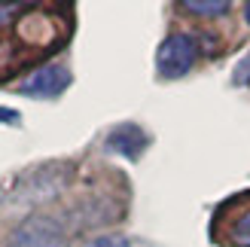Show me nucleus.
<instances>
[{
    "label": "nucleus",
    "instance_id": "obj_4",
    "mask_svg": "<svg viewBox=\"0 0 250 247\" xmlns=\"http://www.w3.org/2000/svg\"><path fill=\"white\" fill-rule=\"evenodd\" d=\"M186 12H192V16H205V19H217V16H226V12L232 9L226 0H210V3H198V0H186V3H180Z\"/></svg>",
    "mask_w": 250,
    "mask_h": 247
},
{
    "label": "nucleus",
    "instance_id": "obj_5",
    "mask_svg": "<svg viewBox=\"0 0 250 247\" xmlns=\"http://www.w3.org/2000/svg\"><path fill=\"white\" fill-rule=\"evenodd\" d=\"M232 241L238 244V247L250 241V211H247V214H244V217L238 220V223L232 226Z\"/></svg>",
    "mask_w": 250,
    "mask_h": 247
},
{
    "label": "nucleus",
    "instance_id": "obj_1",
    "mask_svg": "<svg viewBox=\"0 0 250 247\" xmlns=\"http://www.w3.org/2000/svg\"><path fill=\"white\" fill-rule=\"evenodd\" d=\"M202 55V46H198L195 34H171L168 40H162L159 52H156V70L165 80H177L183 73H189L192 64Z\"/></svg>",
    "mask_w": 250,
    "mask_h": 247
},
{
    "label": "nucleus",
    "instance_id": "obj_2",
    "mask_svg": "<svg viewBox=\"0 0 250 247\" xmlns=\"http://www.w3.org/2000/svg\"><path fill=\"white\" fill-rule=\"evenodd\" d=\"M67 82H70V70L64 64H43L19 85V92L28 98H55L67 89Z\"/></svg>",
    "mask_w": 250,
    "mask_h": 247
},
{
    "label": "nucleus",
    "instance_id": "obj_8",
    "mask_svg": "<svg viewBox=\"0 0 250 247\" xmlns=\"http://www.w3.org/2000/svg\"><path fill=\"white\" fill-rule=\"evenodd\" d=\"M244 19H247V24H250V3L244 6Z\"/></svg>",
    "mask_w": 250,
    "mask_h": 247
},
{
    "label": "nucleus",
    "instance_id": "obj_3",
    "mask_svg": "<svg viewBox=\"0 0 250 247\" xmlns=\"http://www.w3.org/2000/svg\"><path fill=\"white\" fill-rule=\"evenodd\" d=\"M58 244H61V226L49 217H31L12 235V247H58Z\"/></svg>",
    "mask_w": 250,
    "mask_h": 247
},
{
    "label": "nucleus",
    "instance_id": "obj_7",
    "mask_svg": "<svg viewBox=\"0 0 250 247\" xmlns=\"http://www.w3.org/2000/svg\"><path fill=\"white\" fill-rule=\"evenodd\" d=\"M12 12H16V6H6V3H0V28H3V24H9Z\"/></svg>",
    "mask_w": 250,
    "mask_h": 247
},
{
    "label": "nucleus",
    "instance_id": "obj_9",
    "mask_svg": "<svg viewBox=\"0 0 250 247\" xmlns=\"http://www.w3.org/2000/svg\"><path fill=\"white\" fill-rule=\"evenodd\" d=\"M241 247H250V241H247V244H241Z\"/></svg>",
    "mask_w": 250,
    "mask_h": 247
},
{
    "label": "nucleus",
    "instance_id": "obj_6",
    "mask_svg": "<svg viewBox=\"0 0 250 247\" xmlns=\"http://www.w3.org/2000/svg\"><path fill=\"white\" fill-rule=\"evenodd\" d=\"M0 122H9V125H16V122H19V113H16V110L0 107Z\"/></svg>",
    "mask_w": 250,
    "mask_h": 247
}]
</instances>
